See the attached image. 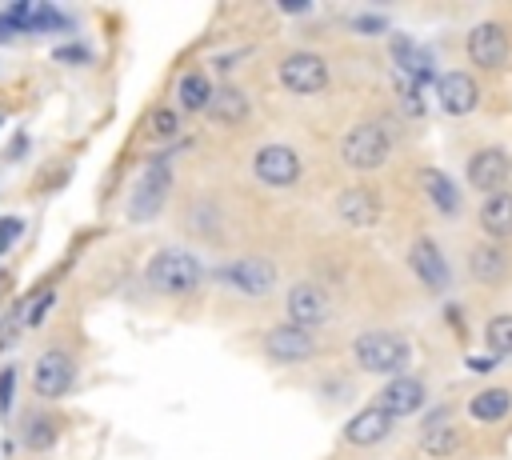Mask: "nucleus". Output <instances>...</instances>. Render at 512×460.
Returning <instances> with one entry per match:
<instances>
[{"label": "nucleus", "mask_w": 512, "mask_h": 460, "mask_svg": "<svg viewBox=\"0 0 512 460\" xmlns=\"http://www.w3.org/2000/svg\"><path fill=\"white\" fill-rule=\"evenodd\" d=\"M348 364L364 376L392 380V376H400L416 364V344H412V336H404L396 328H368V332L352 336Z\"/></svg>", "instance_id": "nucleus-1"}, {"label": "nucleus", "mask_w": 512, "mask_h": 460, "mask_svg": "<svg viewBox=\"0 0 512 460\" xmlns=\"http://www.w3.org/2000/svg\"><path fill=\"white\" fill-rule=\"evenodd\" d=\"M392 152H396V140L380 120H352L336 140V160L352 176L384 172L392 164Z\"/></svg>", "instance_id": "nucleus-2"}, {"label": "nucleus", "mask_w": 512, "mask_h": 460, "mask_svg": "<svg viewBox=\"0 0 512 460\" xmlns=\"http://www.w3.org/2000/svg\"><path fill=\"white\" fill-rule=\"evenodd\" d=\"M208 276H212L224 292H232V296H240V300H252V304L272 300V296L284 288V284H280V268H276V260H268V256H260V252L228 256V260H220Z\"/></svg>", "instance_id": "nucleus-3"}, {"label": "nucleus", "mask_w": 512, "mask_h": 460, "mask_svg": "<svg viewBox=\"0 0 512 460\" xmlns=\"http://www.w3.org/2000/svg\"><path fill=\"white\" fill-rule=\"evenodd\" d=\"M144 280L152 292L180 300V296H196L204 288L208 268L192 248H156L144 264Z\"/></svg>", "instance_id": "nucleus-4"}, {"label": "nucleus", "mask_w": 512, "mask_h": 460, "mask_svg": "<svg viewBox=\"0 0 512 460\" xmlns=\"http://www.w3.org/2000/svg\"><path fill=\"white\" fill-rule=\"evenodd\" d=\"M272 72H276V84L288 96H296V100L324 96L328 84H332V64L316 48H288V52H280L276 64H272Z\"/></svg>", "instance_id": "nucleus-5"}, {"label": "nucleus", "mask_w": 512, "mask_h": 460, "mask_svg": "<svg viewBox=\"0 0 512 460\" xmlns=\"http://www.w3.org/2000/svg\"><path fill=\"white\" fill-rule=\"evenodd\" d=\"M248 176L268 192H288L304 180V152L288 140H264L248 152Z\"/></svg>", "instance_id": "nucleus-6"}, {"label": "nucleus", "mask_w": 512, "mask_h": 460, "mask_svg": "<svg viewBox=\"0 0 512 460\" xmlns=\"http://www.w3.org/2000/svg\"><path fill=\"white\" fill-rule=\"evenodd\" d=\"M280 304H284V320L288 324H296L304 332H316V336H320V328H328L336 320L332 292L320 280H308V276H300L288 288H280Z\"/></svg>", "instance_id": "nucleus-7"}, {"label": "nucleus", "mask_w": 512, "mask_h": 460, "mask_svg": "<svg viewBox=\"0 0 512 460\" xmlns=\"http://www.w3.org/2000/svg\"><path fill=\"white\" fill-rule=\"evenodd\" d=\"M260 356L272 368H304V364L324 356V340L316 332H304V328L288 324V320H276L260 336Z\"/></svg>", "instance_id": "nucleus-8"}, {"label": "nucleus", "mask_w": 512, "mask_h": 460, "mask_svg": "<svg viewBox=\"0 0 512 460\" xmlns=\"http://www.w3.org/2000/svg\"><path fill=\"white\" fill-rule=\"evenodd\" d=\"M464 60L476 72H508L512 68V28L504 20H476L464 32Z\"/></svg>", "instance_id": "nucleus-9"}, {"label": "nucleus", "mask_w": 512, "mask_h": 460, "mask_svg": "<svg viewBox=\"0 0 512 460\" xmlns=\"http://www.w3.org/2000/svg\"><path fill=\"white\" fill-rule=\"evenodd\" d=\"M404 268H408V276H412L424 292H432V296H444V292L452 288V260H448V252L440 248V240L428 236V232H416V236L404 244Z\"/></svg>", "instance_id": "nucleus-10"}, {"label": "nucleus", "mask_w": 512, "mask_h": 460, "mask_svg": "<svg viewBox=\"0 0 512 460\" xmlns=\"http://www.w3.org/2000/svg\"><path fill=\"white\" fill-rule=\"evenodd\" d=\"M468 448H472V436H468V428L460 420H452V408L436 412L416 436L420 460H460Z\"/></svg>", "instance_id": "nucleus-11"}, {"label": "nucleus", "mask_w": 512, "mask_h": 460, "mask_svg": "<svg viewBox=\"0 0 512 460\" xmlns=\"http://www.w3.org/2000/svg\"><path fill=\"white\" fill-rule=\"evenodd\" d=\"M512 180V152L504 144H480L464 156V184L472 192H500Z\"/></svg>", "instance_id": "nucleus-12"}, {"label": "nucleus", "mask_w": 512, "mask_h": 460, "mask_svg": "<svg viewBox=\"0 0 512 460\" xmlns=\"http://www.w3.org/2000/svg\"><path fill=\"white\" fill-rule=\"evenodd\" d=\"M372 404H376L392 424H400V420L416 416V412L428 404V380H424L420 372H400V376H392V380H384V384L376 388Z\"/></svg>", "instance_id": "nucleus-13"}, {"label": "nucleus", "mask_w": 512, "mask_h": 460, "mask_svg": "<svg viewBox=\"0 0 512 460\" xmlns=\"http://www.w3.org/2000/svg\"><path fill=\"white\" fill-rule=\"evenodd\" d=\"M464 276L480 288H500L512 280V252L508 244H492V240H468L464 248Z\"/></svg>", "instance_id": "nucleus-14"}, {"label": "nucleus", "mask_w": 512, "mask_h": 460, "mask_svg": "<svg viewBox=\"0 0 512 460\" xmlns=\"http://www.w3.org/2000/svg\"><path fill=\"white\" fill-rule=\"evenodd\" d=\"M168 188H172V168H168V156H160V160H152V164L140 172V180H136V188H132V196H128V220H132V224L152 220V216L164 208Z\"/></svg>", "instance_id": "nucleus-15"}, {"label": "nucleus", "mask_w": 512, "mask_h": 460, "mask_svg": "<svg viewBox=\"0 0 512 460\" xmlns=\"http://www.w3.org/2000/svg\"><path fill=\"white\" fill-rule=\"evenodd\" d=\"M464 420L480 432L504 428L512 420V388L508 384H480L464 400Z\"/></svg>", "instance_id": "nucleus-16"}, {"label": "nucleus", "mask_w": 512, "mask_h": 460, "mask_svg": "<svg viewBox=\"0 0 512 460\" xmlns=\"http://www.w3.org/2000/svg\"><path fill=\"white\" fill-rule=\"evenodd\" d=\"M332 216L344 224V228H376L380 216H384V204L376 196V188L368 184H344L336 196H332Z\"/></svg>", "instance_id": "nucleus-17"}, {"label": "nucleus", "mask_w": 512, "mask_h": 460, "mask_svg": "<svg viewBox=\"0 0 512 460\" xmlns=\"http://www.w3.org/2000/svg\"><path fill=\"white\" fill-rule=\"evenodd\" d=\"M76 388V360L64 348H48L32 364V392L44 400H60Z\"/></svg>", "instance_id": "nucleus-18"}, {"label": "nucleus", "mask_w": 512, "mask_h": 460, "mask_svg": "<svg viewBox=\"0 0 512 460\" xmlns=\"http://www.w3.org/2000/svg\"><path fill=\"white\" fill-rule=\"evenodd\" d=\"M436 104H440V112L452 116V120L472 116V112L480 108V80H476L472 72H464V68L444 72V76L436 80Z\"/></svg>", "instance_id": "nucleus-19"}, {"label": "nucleus", "mask_w": 512, "mask_h": 460, "mask_svg": "<svg viewBox=\"0 0 512 460\" xmlns=\"http://www.w3.org/2000/svg\"><path fill=\"white\" fill-rule=\"evenodd\" d=\"M416 188H420V196L432 204L436 216L456 220V216L464 212V192L456 188V180H452L444 168H416Z\"/></svg>", "instance_id": "nucleus-20"}, {"label": "nucleus", "mask_w": 512, "mask_h": 460, "mask_svg": "<svg viewBox=\"0 0 512 460\" xmlns=\"http://www.w3.org/2000/svg\"><path fill=\"white\" fill-rule=\"evenodd\" d=\"M392 420L376 408V404H364V408H356L348 420H344V428H340V444H348V448H376V444H384L388 436H392Z\"/></svg>", "instance_id": "nucleus-21"}, {"label": "nucleus", "mask_w": 512, "mask_h": 460, "mask_svg": "<svg viewBox=\"0 0 512 460\" xmlns=\"http://www.w3.org/2000/svg\"><path fill=\"white\" fill-rule=\"evenodd\" d=\"M476 228H480V240H492V244H508L512 240V188L480 196Z\"/></svg>", "instance_id": "nucleus-22"}, {"label": "nucleus", "mask_w": 512, "mask_h": 460, "mask_svg": "<svg viewBox=\"0 0 512 460\" xmlns=\"http://www.w3.org/2000/svg\"><path fill=\"white\" fill-rule=\"evenodd\" d=\"M204 116H208L212 124H220V128H236V124H244V120L252 116V100H248V92H244L240 84H224V88L212 92Z\"/></svg>", "instance_id": "nucleus-23"}, {"label": "nucleus", "mask_w": 512, "mask_h": 460, "mask_svg": "<svg viewBox=\"0 0 512 460\" xmlns=\"http://www.w3.org/2000/svg\"><path fill=\"white\" fill-rule=\"evenodd\" d=\"M212 92H216V84H212V76H208L204 68H184V72L176 76V104H172V108L200 116V112L208 108Z\"/></svg>", "instance_id": "nucleus-24"}, {"label": "nucleus", "mask_w": 512, "mask_h": 460, "mask_svg": "<svg viewBox=\"0 0 512 460\" xmlns=\"http://www.w3.org/2000/svg\"><path fill=\"white\" fill-rule=\"evenodd\" d=\"M484 348L492 356H512V308H500L484 320Z\"/></svg>", "instance_id": "nucleus-25"}, {"label": "nucleus", "mask_w": 512, "mask_h": 460, "mask_svg": "<svg viewBox=\"0 0 512 460\" xmlns=\"http://www.w3.org/2000/svg\"><path fill=\"white\" fill-rule=\"evenodd\" d=\"M56 444V420L48 412H28L24 416V448L28 452H48Z\"/></svg>", "instance_id": "nucleus-26"}, {"label": "nucleus", "mask_w": 512, "mask_h": 460, "mask_svg": "<svg viewBox=\"0 0 512 460\" xmlns=\"http://www.w3.org/2000/svg\"><path fill=\"white\" fill-rule=\"evenodd\" d=\"M180 112L172 108V104H156L152 112H148V140H160V144H168V140H176L180 136Z\"/></svg>", "instance_id": "nucleus-27"}, {"label": "nucleus", "mask_w": 512, "mask_h": 460, "mask_svg": "<svg viewBox=\"0 0 512 460\" xmlns=\"http://www.w3.org/2000/svg\"><path fill=\"white\" fill-rule=\"evenodd\" d=\"M220 224H224V216H220V208L208 204V200H196V204L188 208V216H184V228L196 232V236H216Z\"/></svg>", "instance_id": "nucleus-28"}, {"label": "nucleus", "mask_w": 512, "mask_h": 460, "mask_svg": "<svg viewBox=\"0 0 512 460\" xmlns=\"http://www.w3.org/2000/svg\"><path fill=\"white\" fill-rule=\"evenodd\" d=\"M20 336H24V300L8 304V308H4V316H0V352L16 348V340H20Z\"/></svg>", "instance_id": "nucleus-29"}, {"label": "nucleus", "mask_w": 512, "mask_h": 460, "mask_svg": "<svg viewBox=\"0 0 512 460\" xmlns=\"http://www.w3.org/2000/svg\"><path fill=\"white\" fill-rule=\"evenodd\" d=\"M60 28H68V16L56 4H32L28 32H60Z\"/></svg>", "instance_id": "nucleus-30"}, {"label": "nucleus", "mask_w": 512, "mask_h": 460, "mask_svg": "<svg viewBox=\"0 0 512 460\" xmlns=\"http://www.w3.org/2000/svg\"><path fill=\"white\" fill-rule=\"evenodd\" d=\"M56 304V288H40L32 300H24V328H40Z\"/></svg>", "instance_id": "nucleus-31"}, {"label": "nucleus", "mask_w": 512, "mask_h": 460, "mask_svg": "<svg viewBox=\"0 0 512 460\" xmlns=\"http://www.w3.org/2000/svg\"><path fill=\"white\" fill-rule=\"evenodd\" d=\"M12 396H16V364L0 368V416L12 412Z\"/></svg>", "instance_id": "nucleus-32"}, {"label": "nucleus", "mask_w": 512, "mask_h": 460, "mask_svg": "<svg viewBox=\"0 0 512 460\" xmlns=\"http://www.w3.org/2000/svg\"><path fill=\"white\" fill-rule=\"evenodd\" d=\"M24 236V220L20 216H0V256Z\"/></svg>", "instance_id": "nucleus-33"}, {"label": "nucleus", "mask_w": 512, "mask_h": 460, "mask_svg": "<svg viewBox=\"0 0 512 460\" xmlns=\"http://www.w3.org/2000/svg\"><path fill=\"white\" fill-rule=\"evenodd\" d=\"M52 60H60V64H88L92 52H88L84 44H60V48L52 52Z\"/></svg>", "instance_id": "nucleus-34"}, {"label": "nucleus", "mask_w": 512, "mask_h": 460, "mask_svg": "<svg viewBox=\"0 0 512 460\" xmlns=\"http://www.w3.org/2000/svg\"><path fill=\"white\" fill-rule=\"evenodd\" d=\"M4 280H8V272H0V284H4Z\"/></svg>", "instance_id": "nucleus-35"}, {"label": "nucleus", "mask_w": 512, "mask_h": 460, "mask_svg": "<svg viewBox=\"0 0 512 460\" xmlns=\"http://www.w3.org/2000/svg\"><path fill=\"white\" fill-rule=\"evenodd\" d=\"M0 124H4V112H0Z\"/></svg>", "instance_id": "nucleus-36"}, {"label": "nucleus", "mask_w": 512, "mask_h": 460, "mask_svg": "<svg viewBox=\"0 0 512 460\" xmlns=\"http://www.w3.org/2000/svg\"><path fill=\"white\" fill-rule=\"evenodd\" d=\"M508 388H512V384H508Z\"/></svg>", "instance_id": "nucleus-37"}]
</instances>
